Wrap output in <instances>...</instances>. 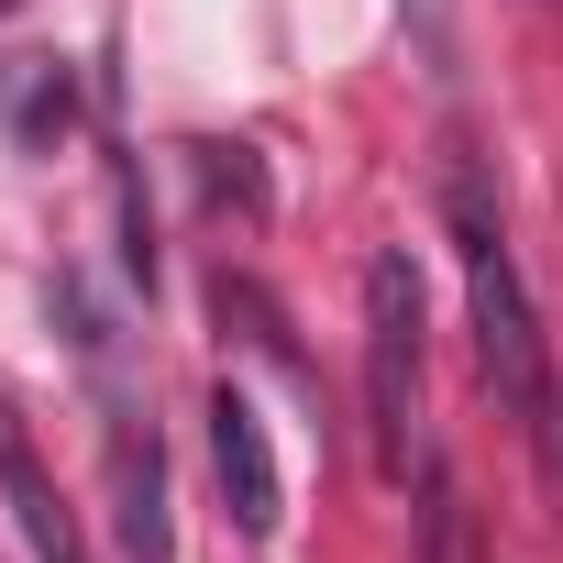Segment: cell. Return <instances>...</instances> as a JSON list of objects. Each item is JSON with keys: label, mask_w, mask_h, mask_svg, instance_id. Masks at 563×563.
Returning <instances> with one entry per match:
<instances>
[{"label": "cell", "mask_w": 563, "mask_h": 563, "mask_svg": "<svg viewBox=\"0 0 563 563\" xmlns=\"http://www.w3.org/2000/svg\"><path fill=\"white\" fill-rule=\"evenodd\" d=\"M453 254H464V310H475V365H486V387H497V409L530 431V453H541V475L563 486V387H552V354H541V321H530V288H519V254H508V232H497V199H486V177L453 155Z\"/></svg>", "instance_id": "obj_1"}, {"label": "cell", "mask_w": 563, "mask_h": 563, "mask_svg": "<svg viewBox=\"0 0 563 563\" xmlns=\"http://www.w3.org/2000/svg\"><path fill=\"white\" fill-rule=\"evenodd\" d=\"M56 310L78 321V354H89V387H100V453H111V530L133 563H177V519H166V442H155V398L122 376V343L100 321V299L78 276H56Z\"/></svg>", "instance_id": "obj_2"}, {"label": "cell", "mask_w": 563, "mask_h": 563, "mask_svg": "<svg viewBox=\"0 0 563 563\" xmlns=\"http://www.w3.org/2000/svg\"><path fill=\"white\" fill-rule=\"evenodd\" d=\"M365 431H376V475H409V453H420V265L398 243L365 265Z\"/></svg>", "instance_id": "obj_3"}, {"label": "cell", "mask_w": 563, "mask_h": 563, "mask_svg": "<svg viewBox=\"0 0 563 563\" xmlns=\"http://www.w3.org/2000/svg\"><path fill=\"white\" fill-rule=\"evenodd\" d=\"M210 464H221L232 530H243V541H276V519H288V486H276V442H265V409H254L232 376L210 387Z\"/></svg>", "instance_id": "obj_4"}, {"label": "cell", "mask_w": 563, "mask_h": 563, "mask_svg": "<svg viewBox=\"0 0 563 563\" xmlns=\"http://www.w3.org/2000/svg\"><path fill=\"white\" fill-rule=\"evenodd\" d=\"M0 497H12V519H23L34 563H89L78 508L56 497V475H45V453H34V431H23V409H12V398H0Z\"/></svg>", "instance_id": "obj_5"}, {"label": "cell", "mask_w": 563, "mask_h": 563, "mask_svg": "<svg viewBox=\"0 0 563 563\" xmlns=\"http://www.w3.org/2000/svg\"><path fill=\"white\" fill-rule=\"evenodd\" d=\"M0 122H12L34 155H56V133L78 122V78H67V56H0Z\"/></svg>", "instance_id": "obj_6"}, {"label": "cell", "mask_w": 563, "mask_h": 563, "mask_svg": "<svg viewBox=\"0 0 563 563\" xmlns=\"http://www.w3.org/2000/svg\"><path fill=\"white\" fill-rule=\"evenodd\" d=\"M188 155H199L210 199H243V221H265V166H254V144H188Z\"/></svg>", "instance_id": "obj_7"}, {"label": "cell", "mask_w": 563, "mask_h": 563, "mask_svg": "<svg viewBox=\"0 0 563 563\" xmlns=\"http://www.w3.org/2000/svg\"><path fill=\"white\" fill-rule=\"evenodd\" d=\"M398 12H409V23H420V45L442 56V12H431V0H398Z\"/></svg>", "instance_id": "obj_8"}, {"label": "cell", "mask_w": 563, "mask_h": 563, "mask_svg": "<svg viewBox=\"0 0 563 563\" xmlns=\"http://www.w3.org/2000/svg\"><path fill=\"white\" fill-rule=\"evenodd\" d=\"M0 12H12V0H0Z\"/></svg>", "instance_id": "obj_9"}, {"label": "cell", "mask_w": 563, "mask_h": 563, "mask_svg": "<svg viewBox=\"0 0 563 563\" xmlns=\"http://www.w3.org/2000/svg\"><path fill=\"white\" fill-rule=\"evenodd\" d=\"M552 497H563V486H552Z\"/></svg>", "instance_id": "obj_10"}]
</instances>
